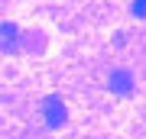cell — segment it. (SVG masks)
Segmentation results:
<instances>
[{"instance_id":"6da1fadb","label":"cell","mask_w":146,"mask_h":139,"mask_svg":"<svg viewBox=\"0 0 146 139\" xmlns=\"http://www.w3.org/2000/svg\"><path fill=\"white\" fill-rule=\"evenodd\" d=\"M42 117H46V126H49V129H58V126H65V120H68V110H65V103L58 100V94H49V97L42 100Z\"/></svg>"},{"instance_id":"7a4b0ae2","label":"cell","mask_w":146,"mask_h":139,"mask_svg":"<svg viewBox=\"0 0 146 139\" xmlns=\"http://www.w3.org/2000/svg\"><path fill=\"white\" fill-rule=\"evenodd\" d=\"M107 88L114 94H130L133 91V74L127 71V68H114V71L107 74Z\"/></svg>"},{"instance_id":"3957f363","label":"cell","mask_w":146,"mask_h":139,"mask_svg":"<svg viewBox=\"0 0 146 139\" xmlns=\"http://www.w3.org/2000/svg\"><path fill=\"white\" fill-rule=\"evenodd\" d=\"M0 32H3V52H13L16 49V26L13 23H3Z\"/></svg>"},{"instance_id":"277c9868","label":"cell","mask_w":146,"mask_h":139,"mask_svg":"<svg viewBox=\"0 0 146 139\" xmlns=\"http://www.w3.org/2000/svg\"><path fill=\"white\" fill-rule=\"evenodd\" d=\"M133 16L146 20V0H133Z\"/></svg>"}]
</instances>
